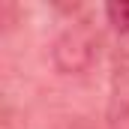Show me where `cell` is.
I'll return each mask as SVG.
<instances>
[{"label": "cell", "instance_id": "6da1fadb", "mask_svg": "<svg viewBox=\"0 0 129 129\" xmlns=\"http://www.w3.org/2000/svg\"><path fill=\"white\" fill-rule=\"evenodd\" d=\"M108 24L120 33H129V3H108L105 6Z\"/></svg>", "mask_w": 129, "mask_h": 129}]
</instances>
